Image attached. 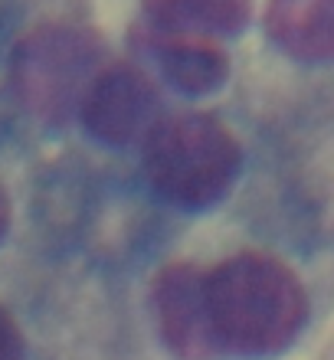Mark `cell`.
<instances>
[{
  "label": "cell",
  "instance_id": "10",
  "mask_svg": "<svg viewBox=\"0 0 334 360\" xmlns=\"http://www.w3.org/2000/svg\"><path fill=\"white\" fill-rule=\"evenodd\" d=\"M7 213H10L7 197H4V190H0V236H4V229H7Z\"/></svg>",
  "mask_w": 334,
  "mask_h": 360
},
{
  "label": "cell",
  "instance_id": "5",
  "mask_svg": "<svg viewBox=\"0 0 334 360\" xmlns=\"http://www.w3.org/2000/svg\"><path fill=\"white\" fill-rule=\"evenodd\" d=\"M154 308L161 321L164 341L181 357L200 360L220 351L213 341L210 318H207V295H203V272L191 262L167 266L154 285Z\"/></svg>",
  "mask_w": 334,
  "mask_h": 360
},
{
  "label": "cell",
  "instance_id": "6",
  "mask_svg": "<svg viewBox=\"0 0 334 360\" xmlns=\"http://www.w3.org/2000/svg\"><path fill=\"white\" fill-rule=\"evenodd\" d=\"M269 37L305 63L334 59V0H269Z\"/></svg>",
  "mask_w": 334,
  "mask_h": 360
},
{
  "label": "cell",
  "instance_id": "1",
  "mask_svg": "<svg viewBox=\"0 0 334 360\" xmlns=\"http://www.w3.org/2000/svg\"><path fill=\"white\" fill-rule=\"evenodd\" d=\"M207 318L217 347L236 354H276L298 338L308 295L298 275L262 252H239L203 272Z\"/></svg>",
  "mask_w": 334,
  "mask_h": 360
},
{
  "label": "cell",
  "instance_id": "8",
  "mask_svg": "<svg viewBox=\"0 0 334 360\" xmlns=\"http://www.w3.org/2000/svg\"><path fill=\"white\" fill-rule=\"evenodd\" d=\"M252 0H144L148 30L220 37L236 33L249 20Z\"/></svg>",
  "mask_w": 334,
  "mask_h": 360
},
{
  "label": "cell",
  "instance_id": "7",
  "mask_svg": "<svg viewBox=\"0 0 334 360\" xmlns=\"http://www.w3.org/2000/svg\"><path fill=\"white\" fill-rule=\"evenodd\" d=\"M148 33H151V46L158 53L164 76L184 92H210L226 79L229 63L217 37L174 33V30H148Z\"/></svg>",
  "mask_w": 334,
  "mask_h": 360
},
{
  "label": "cell",
  "instance_id": "4",
  "mask_svg": "<svg viewBox=\"0 0 334 360\" xmlns=\"http://www.w3.org/2000/svg\"><path fill=\"white\" fill-rule=\"evenodd\" d=\"M82 122L96 138L108 144L148 141L161 122V95L138 66H105L82 98Z\"/></svg>",
  "mask_w": 334,
  "mask_h": 360
},
{
  "label": "cell",
  "instance_id": "3",
  "mask_svg": "<svg viewBox=\"0 0 334 360\" xmlns=\"http://www.w3.org/2000/svg\"><path fill=\"white\" fill-rule=\"evenodd\" d=\"M102 72V49L86 30L39 27L13 53V86L20 102L46 122H66L82 108L89 86Z\"/></svg>",
  "mask_w": 334,
  "mask_h": 360
},
{
  "label": "cell",
  "instance_id": "2",
  "mask_svg": "<svg viewBox=\"0 0 334 360\" xmlns=\"http://www.w3.org/2000/svg\"><path fill=\"white\" fill-rule=\"evenodd\" d=\"M151 187L177 207H210L239 174V144L210 115H181L158 122L144 141Z\"/></svg>",
  "mask_w": 334,
  "mask_h": 360
},
{
  "label": "cell",
  "instance_id": "9",
  "mask_svg": "<svg viewBox=\"0 0 334 360\" xmlns=\"http://www.w3.org/2000/svg\"><path fill=\"white\" fill-rule=\"evenodd\" d=\"M0 360H20V331L4 308H0Z\"/></svg>",
  "mask_w": 334,
  "mask_h": 360
}]
</instances>
